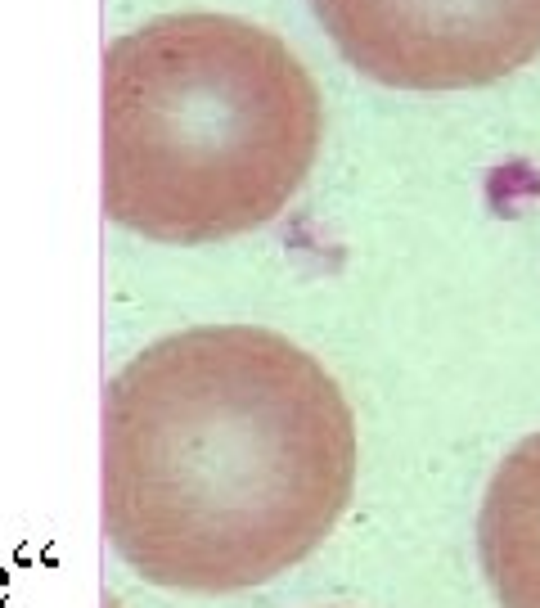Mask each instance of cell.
Wrapping results in <instances>:
<instances>
[{"mask_svg":"<svg viewBox=\"0 0 540 608\" xmlns=\"http://www.w3.org/2000/svg\"><path fill=\"white\" fill-rule=\"evenodd\" d=\"M356 487L333 374L257 325L144 347L104 397V523L153 586L230 595L297 568Z\"/></svg>","mask_w":540,"mask_h":608,"instance_id":"1","label":"cell"},{"mask_svg":"<svg viewBox=\"0 0 540 608\" xmlns=\"http://www.w3.org/2000/svg\"><path fill=\"white\" fill-rule=\"evenodd\" d=\"M477 559L500 608H540V433L495 469L477 514Z\"/></svg>","mask_w":540,"mask_h":608,"instance_id":"4","label":"cell"},{"mask_svg":"<svg viewBox=\"0 0 540 608\" xmlns=\"http://www.w3.org/2000/svg\"><path fill=\"white\" fill-rule=\"evenodd\" d=\"M324 109L302 59L234 14H162L104 50V212L158 244H216L302 190Z\"/></svg>","mask_w":540,"mask_h":608,"instance_id":"2","label":"cell"},{"mask_svg":"<svg viewBox=\"0 0 540 608\" xmlns=\"http://www.w3.org/2000/svg\"><path fill=\"white\" fill-rule=\"evenodd\" d=\"M356 73L396 91H468L540 55V0H311Z\"/></svg>","mask_w":540,"mask_h":608,"instance_id":"3","label":"cell"}]
</instances>
